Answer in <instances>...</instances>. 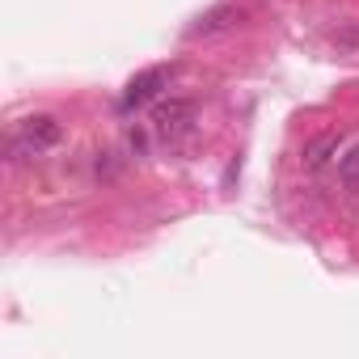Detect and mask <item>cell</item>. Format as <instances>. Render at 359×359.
I'll use <instances>...</instances> for the list:
<instances>
[{
  "mask_svg": "<svg viewBox=\"0 0 359 359\" xmlns=\"http://www.w3.org/2000/svg\"><path fill=\"white\" fill-rule=\"evenodd\" d=\"M195 102L191 97H165V102H156L152 106V135L156 140H182L191 127H195Z\"/></svg>",
  "mask_w": 359,
  "mask_h": 359,
  "instance_id": "7a4b0ae2",
  "label": "cell"
},
{
  "mask_svg": "<svg viewBox=\"0 0 359 359\" xmlns=\"http://www.w3.org/2000/svg\"><path fill=\"white\" fill-rule=\"evenodd\" d=\"M338 152H342V135H338V131H325V135L309 140V148H304V169H325Z\"/></svg>",
  "mask_w": 359,
  "mask_h": 359,
  "instance_id": "5b68a950",
  "label": "cell"
},
{
  "mask_svg": "<svg viewBox=\"0 0 359 359\" xmlns=\"http://www.w3.org/2000/svg\"><path fill=\"white\" fill-rule=\"evenodd\" d=\"M241 9L237 5H216V9H208L195 26H191V39H212V34H224V30H237L241 26Z\"/></svg>",
  "mask_w": 359,
  "mask_h": 359,
  "instance_id": "277c9868",
  "label": "cell"
},
{
  "mask_svg": "<svg viewBox=\"0 0 359 359\" xmlns=\"http://www.w3.org/2000/svg\"><path fill=\"white\" fill-rule=\"evenodd\" d=\"M60 144H64V123L55 114H30L18 123V131H9L5 152L13 165H22V161H39L43 152H51Z\"/></svg>",
  "mask_w": 359,
  "mask_h": 359,
  "instance_id": "6da1fadb",
  "label": "cell"
},
{
  "mask_svg": "<svg viewBox=\"0 0 359 359\" xmlns=\"http://www.w3.org/2000/svg\"><path fill=\"white\" fill-rule=\"evenodd\" d=\"M338 182H342L346 191H355V195H359V144H355V148H346V152L338 156Z\"/></svg>",
  "mask_w": 359,
  "mask_h": 359,
  "instance_id": "8992f818",
  "label": "cell"
},
{
  "mask_svg": "<svg viewBox=\"0 0 359 359\" xmlns=\"http://www.w3.org/2000/svg\"><path fill=\"white\" fill-rule=\"evenodd\" d=\"M169 81H173V68H148V72L131 76V85L123 89V102H118V106L131 114V110H140V106L156 102V97H161V89H169Z\"/></svg>",
  "mask_w": 359,
  "mask_h": 359,
  "instance_id": "3957f363",
  "label": "cell"
}]
</instances>
